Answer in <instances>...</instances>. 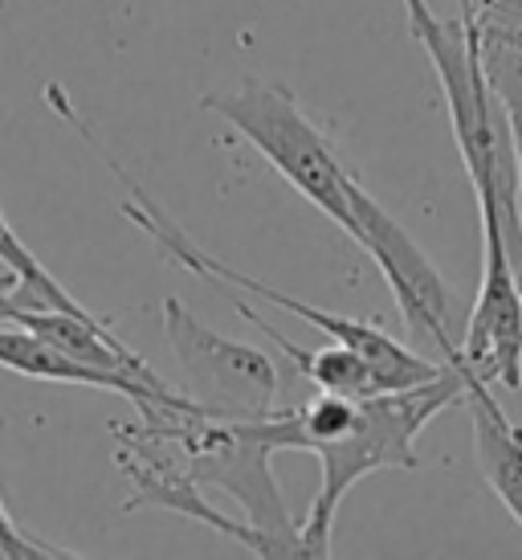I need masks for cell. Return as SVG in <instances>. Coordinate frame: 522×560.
<instances>
[{"instance_id":"obj_1","label":"cell","mask_w":522,"mask_h":560,"mask_svg":"<svg viewBox=\"0 0 522 560\" xmlns=\"http://www.w3.org/2000/svg\"><path fill=\"white\" fill-rule=\"evenodd\" d=\"M408 30L425 46L441 94H446L449 124L458 140L461 164L470 172L477 205H490L502 218L510 254L522 262V176L514 156V136L502 98L494 94L482 62V30H477L474 0H461V21H441L425 0H404Z\"/></svg>"},{"instance_id":"obj_2","label":"cell","mask_w":522,"mask_h":560,"mask_svg":"<svg viewBox=\"0 0 522 560\" xmlns=\"http://www.w3.org/2000/svg\"><path fill=\"white\" fill-rule=\"evenodd\" d=\"M46 103L58 115H62L66 124L78 131V140H86L94 148V156L103 160L110 168V176L119 180V185L127 188L123 197V218L135 221L143 234L152 237L155 246L168 254L176 266H185L188 275H197V279L213 282V287H229V291H246V295L261 299V303H274V307H282V312L298 315L302 324L319 327L327 340H339L347 343V348H355L359 357L371 364V373H376V381H380V389H413V385H425V381H432V376H441L449 369L446 360H425L416 357L413 348H404L400 340H392L388 331H380L376 324H364V319H347V315H335V312H323V307H310V303H302V299L294 295H282V291H274V287H265V282L249 279V275H241L237 266L221 262V258H213L204 246H197L192 237L176 225V221L168 218V209L155 201L147 188L139 185L135 176L123 168V160H115V152H110L107 143L98 140V131H94L86 119H82V110L70 103V94H66V86H58V82H49L46 86Z\"/></svg>"},{"instance_id":"obj_3","label":"cell","mask_w":522,"mask_h":560,"mask_svg":"<svg viewBox=\"0 0 522 560\" xmlns=\"http://www.w3.org/2000/svg\"><path fill=\"white\" fill-rule=\"evenodd\" d=\"M461 393H465L461 369L449 364L446 373L425 381V385L359 397V413H355L352 430L315 451L319 467H323V482H319V495L310 499L307 524H302L307 557H331L339 503L364 475L420 467L416 438L441 409L458 405Z\"/></svg>"},{"instance_id":"obj_4","label":"cell","mask_w":522,"mask_h":560,"mask_svg":"<svg viewBox=\"0 0 522 560\" xmlns=\"http://www.w3.org/2000/svg\"><path fill=\"white\" fill-rule=\"evenodd\" d=\"M135 430L164 442L204 491L213 487L237 499L246 508L249 524L274 540L277 557H307L302 528L290 520V508L270 467L274 446L258 434L253 421L213 418L197 401H185L168 413L139 418Z\"/></svg>"},{"instance_id":"obj_5","label":"cell","mask_w":522,"mask_h":560,"mask_svg":"<svg viewBox=\"0 0 522 560\" xmlns=\"http://www.w3.org/2000/svg\"><path fill=\"white\" fill-rule=\"evenodd\" d=\"M200 107L221 115L241 140L258 148L261 156H265V164L298 197H307L315 209H323L327 218L335 221L339 230H347V237H352L355 176L335 156V148L327 143L323 131L302 115L298 98L286 86L246 79L237 91L200 94Z\"/></svg>"},{"instance_id":"obj_6","label":"cell","mask_w":522,"mask_h":560,"mask_svg":"<svg viewBox=\"0 0 522 560\" xmlns=\"http://www.w3.org/2000/svg\"><path fill=\"white\" fill-rule=\"evenodd\" d=\"M164 331L200 409L229 421H258L277 409V369L265 352L204 327L180 299H164Z\"/></svg>"},{"instance_id":"obj_7","label":"cell","mask_w":522,"mask_h":560,"mask_svg":"<svg viewBox=\"0 0 522 560\" xmlns=\"http://www.w3.org/2000/svg\"><path fill=\"white\" fill-rule=\"evenodd\" d=\"M352 209H355V230L352 242L368 249L384 282L396 295V307L404 324L413 327V336L432 343V352L458 364L461 360V331L458 327V303L449 295L446 279L437 275V266L425 258V249L400 230V221L388 213L384 205L368 197V188L355 180L352 188Z\"/></svg>"},{"instance_id":"obj_8","label":"cell","mask_w":522,"mask_h":560,"mask_svg":"<svg viewBox=\"0 0 522 560\" xmlns=\"http://www.w3.org/2000/svg\"><path fill=\"white\" fill-rule=\"evenodd\" d=\"M477 221H482V287H477L474 315L461 331V360L453 369L514 393L522 385L519 258L510 254L498 209L477 205Z\"/></svg>"},{"instance_id":"obj_9","label":"cell","mask_w":522,"mask_h":560,"mask_svg":"<svg viewBox=\"0 0 522 560\" xmlns=\"http://www.w3.org/2000/svg\"><path fill=\"white\" fill-rule=\"evenodd\" d=\"M115 438H119V451H115V463L131 479V499L123 503V512H139V508H164V512H176L185 520H197L204 528L221 532L225 540L241 545L253 557H277V548L270 536H261L253 524H237L229 515H221L209 503L204 487H200L185 467L180 458L164 446L147 438L135 425H110Z\"/></svg>"},{"instance_id":"obj_10","label":"cell","mask_w":522,"mask_h":560,"mask_svg":"<svg viewBox=\"0 0 522 560\" xmlns=\"http://www.w3.org/2000/svg\"><path fill=\"white\" fill-rule=\"evenodd\" d=\"M0 369L29 376V381H49V385H82V389L119 393V397L131 401L139 418H155L164 409L192 401L188 393H176L171 385H143V381L127 373H110V369L86 364V360L62 352L58 343H49L46 336H37V331L21 324H9V319H0Z\"/></svg>"},{"instance_id":"obj_11","label":"cell","mask_w":522,"mask_h":560,"mask_svg":"<svg viewBox=\"0 0 522 560\" xmlns=\"http://www.w3.org/2000/svg\"><path fill=\"white\" fill-rule=\"evenodd\" d=\"M465 393L461 405L470 409L474 421V446H477V467L494 487L498 503L514 515V524L522 528V425L510 421L502 401L494 397V385L477 381V376L461 373Z\"/></svg>"},{"instance_id":"obj_12","label":"cell","mask_w":522,"mask_h":560,"mask_svg":"<svg viewBox=\"0 0 522 560\" xmlns=\"http://www.w3.org/2000/svg\"><path fill=\"white\" fill-rule=\"evenodd\" d=\"M0 262L9 266V275H13V282H16L13 303H21V307H58V312L86 315V307H82L62 282L37 262V254L16 237V230L9 225V218H4V209H0Z\"/></svg>"},{"instance_id":"obj_13","label":"cell","mask_w":522,"mask_h":560,"mask_svg":"<svg viewBox=\"0 0 522 560\" xmlns=\"http://www.w3.org/2000/svg\"><path fill=\"white\" fill-rule=\"evenodd\" d=\"M37 557H70L66 548H54L46 540H33L29 532H21L4 499H0V560H37Z\"/></svg>"},{"instance_id":"obj_14","label":"cell","mask_w":522,"mask_h":560,"mask_svg":"<svg viewBox=\"0 0 522 560\" xmlns=\"http://www.w3.org/2000/svg\"><path fill=\"white\" fill-rule=\"evenodd\" d=\"M477 25L486 30H519L522 33V0H477Z\"/></svg>"}]
</instances>
